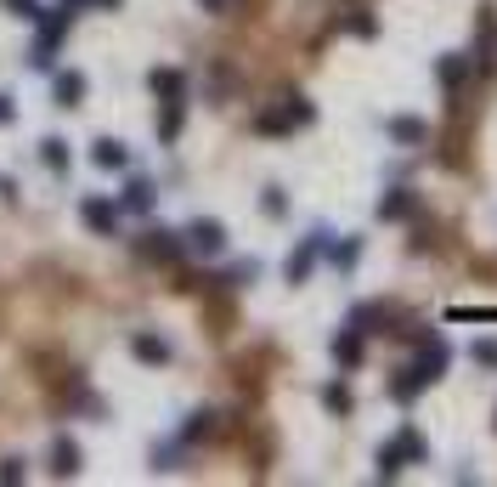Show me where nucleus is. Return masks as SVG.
<instances>
[{
	"label": "nucleus",
	"instance_id": "obj_9",
	"mask_svg": "<svg viewBox=\"0 0 497 487\" xmlns=\"http://www.w3.org/2000/svg\"><path fill=\"white\" fill-rule=\"evenodd\" d=\"M136 250H142L147 261H181V255H186V238H181V233H147Z\"/></svg>",
	"mask_w": 497,
	"mask_h": 487
},
{
	"label": "nucleus",
	"instance_id": "obj_7",
	"mask_svg": "<svg viewBox=\"0 0 497 487\" xmlns=\"http://www.w3.org/2000/svg\"><path fill=\"white\" fill-rule=\"evenodd\" d=\"M80 221H85L97 238H114V233H119V204H114V199H97V193H91V199H80Z\"/></svg>",
	"mask_w": 497,
	"mask_h": 487
},
{
	"label": "nucleus",
	"instance_id": "obj_17",
	"mask_svg": "<svg viewBox=\"0 0 497 487\" xmlns=\"http://www.w3.org/2000/svg\"><path fill=\"white\" fill-rule=\"evenodd\" d=\"M413 210H418V199H413L407 188H390V193L379 199V216H384V221H407Z\"/></svg>",
	"mask_w": 497,
	"mask_h": 487
},
{
	"label": "nucleus",
	"instance_id": "obj_2",
	"mask_svg": "<svg viewBox=\"0 0 497 487\" xmlns=\"http://www.w3.org/2000/svg\"><path fill=\"white\" fill-rule=\"evenodd\" d=\"M424 453H430L424 431H418V425H401V431L390 436V443L379 448V476H384V482H396L401 470H407V465H418V459H424Z\"/></svg>",
	"mask_w": 497,
	"mask_h": 487
},
{
	"label": "nucleus",
	"instance_id": "obj_21",
	"mask_svg": "<svg viewBox=\"0 0 497 487\" xmlns=\"http://www.w3.org/2000/svg\"><path fill=\"white\" fill-rule=\"evenodd\" d=\"M209 431H215V414H209V408H198V414L181 425V443H204Z\"/></svg>",
	"mask_w": 497,
	"mask_h": 487
},
{
	"label": "nucleus",
	"instance_id": "obj_25",
	"mask_svg": "<svg viewBox=\"0 0 497 487\" xmlns=\"http://www.w3.org/2000/svg\"><path fill=\"white\" fill-rule=\"evenodd\" d=\"M322 403H328L334 414H351V391L339 386V379H334V386H322Z\"/></svg>",
	"mask_w": 497,
	"mask_h": 487
},
{
	"label": "nucleus",
	"instance_id": "obj_30",
	"mask_svg": "<svg viewBox=\"0 0 497 487\" xmlns=\"http://www.w3.org/2000/svg\"><path fill=\"white\" fill-rule=\"evenodd\" d=\"M492 425H497V419H492Z\"/></svg>",
	"mask_w": 497,
	"mask_h": 487
},
{
	"label": "nucleus",
	"instance_id": "obj_28",
	"mask_svg": "<svg viewBox=\"0 0 497 487\" xmlns=\"http://www.w3.org/2000/svg\"><path fill=\"white\" fill-rule=\"evenodd\" d=\"M12 119H18V108H12V97L0 91V125H12Z\"/></svg>",
	"mask_w": 497,
	"mask_h": 487
},
{
	"label": "nucleus",
	"instance_id": "obj_20",
	"mask_svg": "<svg viewBox=\"0 0 497 487\" xmlns=\"http://www.w3.org/2000/svg\"><path fill=\"white\" fill-rule=\"evenodd\" d=\"M40 159H45V171H68V142H62V136H45V142H40Z\"/></svg>",
	"mask_w": 497,
	"mask_h": 487
},
{
	"label": "nucleus",
	"instance_id": "obj_4",
	"mask_svg": "<svg viewBox=\"0 0 497 487\" xmlns=\"http://www.w3.org/2000/svg\"><path fill=\"white\" fill-rule=\"evenodd\" d=\"M322 250H328V233H322V227H317V233H305V238H300V250L288 255L283 278H288V283H305V278H311V267H317V255H322Z\"/></svg>",
	"mask_w": 497,
	"mask_h": 487
},
{
	"label": "nucleus",
	"instance_id": "obj_12",
	"mask_svg": "<svg viewBox=\"0 0 497 487\" xmlns=\"http://www.w3.org/2000/svg\"><path fill=\"white\" fill-rule=\"evenodd\" d=\"M435 80H441V91H458L463 80H469V52H446V57H435Z\"/></svg>",
	"mask_w": 497,
	"mask_h": 487
},
{
	"label": "nucleus",
	"instance_id": "obj_11",
	"mask_svg": "<svg viewBox=\"0 0 497 487\" xmlns=\"http://www.w3.org/2000/svg\"><path fill=\"white\" fill-rule=\"evenodd\" d=\"M130 357H142V363H153V369H164V363H170V340H159L153 329H136V334H130Z\"/></svg>",
	"mask_w": 497,
	"mask_h": 487
},
{
	"label": "nucleus",
	"instance_id": "obj_1",
	"mask_svg": "<svg viewBox=\"0 0 497 487\" xmlns=\"http://www.w3.org/2000/svg\"><path fill=\"white\" fill-rule=\"evenodd\" d=\"M446 340H435V334H424V346H418V357L407 363V369H401L396 379H390V397L396 403H407V397H418V391L424 386H435V379H441V369H446Z\"/></svg>",
	"mask_w": 497,
	"mask_h": 487
},
{
	"label": "nucleus",
	"instance_id": "obj_26",
	"mask_svg": "<svg viewBox=\"0 0 497 487\" xmlns=\"http://www.w3.org/2000/svg\"><path fill=\"white\" fill-rule=\"evenodd\" d=\"M469 357L480 363V369H497V340H475V346H469Z\"/></svg>",
	"mask_w": 497,
	"mask_h": 487
},
{
	"label": "nucleus",
	"instance_id": "obj_18",
	"mask_svg": "<svg viewBox=\"0 0 497 487\" xmlns=\"http://www.w3.org/2000/svg\"><path fill=\"white\" fill-rule=\"evenodd\" d=\"M181 119H186L181 97H164V108H159V142H176V136H181Z\"/></svg>",
	"mask_w": 497,
	"mask_h": 487
},
{
	"label": "nucleus",
	"instance_id": "obj_19",
	"mask_svg": "<svg viewBox=\"0 0 497 487\" xmlns=\"http://www.w3.org/2000/svg\"><path fill=\"white\" fill-rule=\"evenodd\" d=\"M147 85L159 91V97H181V91H186V74H181V68H153Z\"/></svg>",
	"mask_w": 497,
	"mask_h": 487
},
{
	"label": "nucleus",
	"instance_id": "obj_3",
	"mask_svg": "<svg viewBox=\"0 0 497 487\" xmlns=\"http://www.w3.org/2000/svg\"><path fill=\"white\" fill-rule=\"evenodd\" d=\"M62 35H68V6H62V12H40V35H35V45H28L23 63H28V68H51Z\"/></svg>",
	"mask_w": 497,
	"mask_h": 487
},
{
	"label": "nucleus",
	"instance_id": "obj_24",
	"mask_svg": "<svg viewBox=\"0 0 497 487\" xmlns=\"http://www.w3.org/2000/svg\"><path fill=\"white\" fill-rule=\"evenodd\" d=\"M260 210L283 221V216H288V199H283V188H266V193H260Z\"/></svg>",
	"mask_w": 497,
	"mask_h": 487
},
{
	"label": "nucleus",
	"instance_id": "obj_5",
	"mask_svg": "<svg viewBox=\"0 0 497 487\" xmlns=\"http://www.w3.org/2000/svg\"><path fill=\"white\" fill-rule=\"evenodd\" d=\"M181 238H186V255H226V227H221V221H209V216H204V221H193Z\"/></svg>",
	"mask_w": 497,
	"mask_h": 487
},
{
	"label": "nucleus",
	"instance_id": "obj_27",
	"mask_svg": "<svg viewBox=\"0 0 497 487\" xmlns=\"http://www.w3.org/2000/svg\"><path fill=\"white\" fill-rule=\"evenodd\" d=\"M0 482H23V459H6V465H0Z\"/></svg>",
	"mask_w": 497,
	"mask_h": 487
},
{
	"label": "nucleus",
	"instance_id": "obj_23",
	"mask_svg": "<svg viewBox=\"0 0 497 487\" xmlns=\"http://www.w3.org/2000/svg\"><path fill=\"white\" fill-rule=\"evenodd\" d=\"M0 6H6L12 18H23V23H40V12H45L40 0H0Z\"/></svg>",
	"mask_w": 497,
	"mask_h": 487
},
{
	"label": "nucleus",
	"instance_id": "obj_29",
	"mask_svg": "<svg viewBox=\"0 0 497 487\" xmlns=\"http://www.w3.org/2000/svg\"><path fill=\"white\" fill-rule=\"evenodd\" d=\"M198 6H204V12H221V6H226V0H198Z\"/></svg>",
	"mask_w": 497,
	"mask_h": 487
},
{
	"label": "nucleus",
	"instance_id": "obj_13",
	"mask_svg": "<svg viewBox=\"0 0 497 487\" xmlns=\"http://www.w3.org/2000/svg\"><path fill=\"white\" fill-rule=\"evenodd\" d=\"M85 91H91V80H85L80 68H68V74H57L51 97H57V108H80V102H85Z\"/></svg>",
	"mask_w": 497,
	"mask_h": 487
},
{
	"label": "nucleus",
	"instance_id": "obj_10",
	"mask_svg": "<svg viewBox=\"0 0 497 487\" xmlns=\"http://www.w3.org/2000/svg\"><path fill=\"white\" fill-rule=\"evenodd\" d=\"M80 443H74V436H57V443H51V476L57 482H68V476H80Z\"/></svg>",
	"mask_w": 497,
	"mask_h": 487
},
{
	"label": "nucleus",
	"instance_id": "obj_6",
	"mask_svg": "<svg viewBox=\"0 0 497 487\" xmlns=\"http://www.w3.org/2000/svg\"><path fill=\"white\" fill-rule=\"evenodd\" d=\"M317 119V108H311L305 97H288V108H272V114H260V131H272V136H283L294 125H311Z\"/></svg>",
	"mask_w": 497,
	"mask_h": 487
},
{
	"label": "nucleus",
	"instance_id": "obj_15",
	"mask_svg": "<svg viewBox=\"0 0 497 487\" xmlns=\"http://www.w3.org/2000/svg\"><path fill=\"white\" fill-rule=\"evenodd\" d=\"M362 340H367V334L345 323V334L334 340V363H339V369H356V363H362Z\"/></svg>",
	"mask_w": 497,
	"mask_h": 487
},
{
	"label": "nucleus",
	"instance_id": "obj_22",
	"mask_svg": "<svg viewBox=\"0 0 497 487\" xmlns=\"http://www.w3.org/2000/svg\"><path fill=\"white\" fill-rule=\"evenodd\" d=\"M356 255H362V238H339V244H334V267H339V272H351Z\"/></svg>",
	"mask_w": 497,
	"mask_h": 487
},
{
	"label": "nucleus",
	"instance_id": "obj_16",
	"mask_svg": "<svg viewBox=\"0 0 497 487\" xmlns=\"http://www.w3.org/2000/svg\"><path fill=\"white\" fill-rule=\"evenodd\" d=\"M424 136H430V125H424V119H413V114H396V119H390V142H401V148H418Z\"/></svg>",
	"mask_w": 497,
	"mask_h": 487
},
{
	"label": "nucleus",
	"instance_id": "obj_8",
	"mask_svg": "<svg viewBox=\"0 0 497 487\" xmlns=\"http://www.w3.org/2000/svg\"><path fill=\"white\" fill-rule=\"evenodd\" d=\"M153 204H159V188H153L147 176H130V181H124V193H119V210H130V216H147Z\"/></svg>",
	"mask_w": 497,
	"mask_h": 487
},
{
	"label": "nucleus",
	"instance_id": "obj_14",
	"mask_svg": "<svg viewBox=\"0 0 497 487\" xmlns=\"http://www.w3.org/2000/svg\"><path fill=\"white\" fill-rule=\"evenodd\" d=\"M91 164H97V171H130V148L114 142V136H102V142L91 148Z\"/></svg>",
	"mask_w": 497,
	"mask_h": 487
}]
</instances>
